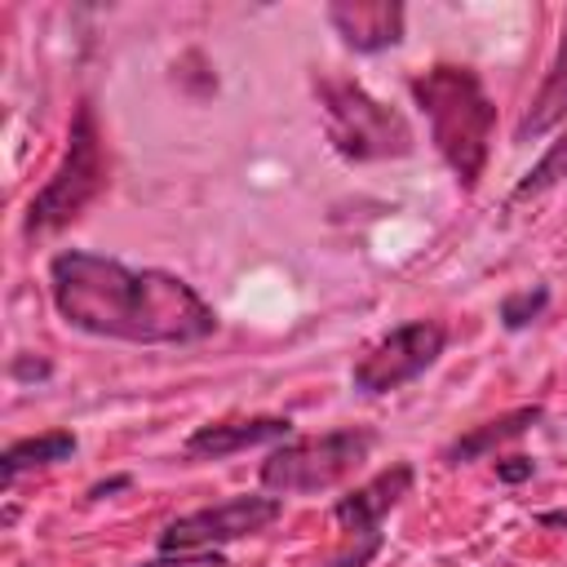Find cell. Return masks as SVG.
Returning <instances> with one entry per match:
<instances>
[{
  "instance_id": "6da1fadb",
  "label": "cell",
  "mask_w": 567,
  "mask_h": 567,
  "mask_svg": "<svg viewBox=\"0 0 567 567\" xmlns=\"http://www.w3.org/2000/svg\"><path fill=\"white\" fill-rule=\"evenodd\" d=\"M49 297L62 323L106 341L190 346L217 332V310L182 275L124 266L84 248H66L49 261Z\"/></svg>"
},
{
  "instance_id": "7a4b0ae2",
  "label": "cell",
  "mask_w": 567,
  "mask_h": 567,
  "mask_svg": "<svg viewBox=\"0 0 567 567\" xmlns=\"http://www.w3.org/2000/svg\"><path fill=\"white\" fill-rule=\"evenodd\" d=\"M412 97L452 177L465 190L478 186L487 168V151H492V128H496V102L487 97L478 71L461 62H434L430 71L412 80Z\"/></svg>"
},
{
  "instance_id": "3957f363",
  "label": "cell",
  "mask_w": 567,
  "mask_h": 567,
  "mask_svg": "<svg viewBox=\"0 0 567 567\" xmlns=\"http://www.w3.org/2000/svg\"><path fill=\"white\" fill-rule=\"evenodd\" d=\"M111 182V159H106V142L97 128V111L93 102H80L66 128V151L58 159V168L49 173V182L31 195L27 204V239H44L62 226H71Z\"/></svg>"
},
{
  "instance_id": "277c9868",
  "label": "cell",
  "mask_w": 567,
  "mask_h": 567,
  "mask_svg": "<svg viewBox=\"0 0 567 567\" xmlns=\"http://www.w3.org/2000/svg\"><path fill=\"white\" fill-rule=\"evenodd\" d=\"M315 97L323 111V133L332 151L350 164H377V159H403L416 151V133L390 102L372 97L359 80L319 75Z\"/></svg>"
},
{
  "instance_id": "5b68a950",
  "label": "cell",
  "mask_w": 567,
  "mask_h": 567,
  "mask_svg": "<svg viewBox=\"0 0 567 567\" xmlns=\"http://www.w3.org/2000/svg\"><path fill=\"white\" fill-rule=\"evenodd\" d=\"M377 434L363 425H341L328 434H306L279 443L261 461V487L270 496H310L346 483L368 456H372Z\"/></svg>"
},
{
  "instance_id": "8992f818",
  "label": "cell",
  "mask_w": 567,
  "mask_h": 567,
  "mask_svg": "<svg viewBox=\"0 0 567 567\" xmlns=\"http://www.w3.org/2000/svg\"><path fill=\"white\" fill-rule=\"evenodd\" d=\"M447 346V328L439 319H408L377 337L350 368V385L359 394H390L408 381H416Z\"/></svg>"
},
{
  "instance_id": "52a82bcc",
  "label": "cell",
  "mask_w": 567,
  "mask_h": 567,
  "mask_svg": "<svg viewBox=\"0 0 567 567\" xmlns=\"http://www.w3.org/2000/svg\"><path fill=\"white\" fill-rule=\"evenodd\" d=\"M284 514L279 496H230L204 509H190L182 518H173L159 532V554H199V549H217L226 540H244L266 532L275 518Z\"/></svg>"
},
{
  "instance_id": "ba28073f",
  "label": "cell",
  "mask_w": 567,
  "mask_h": 567,
  "mask_svg": "<svg viewBox=\"0 0 567 567\" xmlns=\"http://www.w3.org/2000/svg\"><path fill=\"white\" fill-rule=\"evenodd\" d=\"M412 483H416V470H412L408 461H394L390 470L372 474L363 487L346 492V496L332 505L337 532L350 536V540H359V545H377V549H381V518L412 492Z\"/></svg>"
},
{
  "instance_id": "9c48e42d",
  "label": "cell",
  "mask_w": 567,
  "mask_h": 567,
  "mask_svg": "<svg viewBox=\"0 0 567 567\" xmlns=\"http://www.w3.org/2000/svg\"><path fill=\"white\" fill-rule=\"evenodd\" d=\"M328 22L354 53H381L403 40V4L399 0H337L328 4Z\"/></svg>"
},
{
  "instance_id": "30bf717a",
  "label": "cell",
  "mask_w": 567,
  "mask_h": 567,
  "mask_svg": "<svg viewBox=\"0 0 567 567\" xmlns=\"http://www.w3.org/2000/svg\"><path fill=\"white\" fill-rule=\"evenodd\" d=\"M292 434V421L288 416H244V421H208L199 425L182 452L190 461H221V456H235V452H248V447H261V443H288Z\"/></svg>"
},
{
  "instance_id": "8fae6325",
  "label": "cell",
  "mask_w": 567,
  "mask_h": 567,
  "mask_svg": "<svg viewBox=\"0 0 567 567\" xmlns=\"http://www.w3.org/2000/svg\"><path fill=\"white\" fill-rule=\"evenodd\" d=\"M563 120H567V22H563L558 53H554V62H549V71H545L536 97L527 102V111H523L518 124H514V142L527 146V142H536V137H545L549 128H558Z\"/></svg>"
},
{
  "instance_id": "7c38bea8",
  "label": "cell",
  "mask_w": 567,
  "mask_h": 567,
  "mask_svg": "<svg viewBox=\"0 0 567 567\" xmlns=\"http://www.w3.org/2000/svg\"><path fill=\"white\" fill-rule=\"evenodd\" d=\"M540 416H545V408H540V403H527V408H514V412H505V416H496V421H483V425L465 430V434L443 452V461H447V465L478 461V456H487L492 447H501V443L518 439L523 430H532Z\"/></svg>"
},
{
  "instance_id": "4fadbf2b",
  "label": "cell",
  "mask_w": 567,
  "mask_h": 567,
  "mask_svg": "<svg viewBox=\"0 0 567 567\" xmlns=\"http://www.w3.org/2000/svg\"><path fill=\"white\" fill-rule=\"evenodd\" d=\"M71 452H75V434H71V430H49V434H35V439H18V443H9L4 456H0V465H4V483H18L22 470L66 461Z\"/></svg>"
},
{
  "instance_id": "5bb4252c",
  "label": "cell",
  "mask_w": 567,
  "mask_h": 567,
  "mask_svg": "<svg viewBox=\"0 0 567 567\" xmlns=\"http://www.w3.org/2000/svg\"><path fill=\"white\" fill-rule=\"evenodd\" d=\"M567 177V124L558 133V142L545 146V155L523 173V182L514 186V199H532V195H545L549 186H558Z\"/></svg>"
},
{
  "instance_id": "9a60e30c",
  "label": "cell",
  "mask_w": 567,
  "mask_h": 567,
  "mask_svg": "<svg viewBox=\"0 0 567 567\" xmlns=\"http://www.w3.org/2000/svg\"><path fill=\"white\" fill-rule=\"evenodd\" d=\"M549 306V288H523V292H509L505 301H501V323L509 328V332H518V328H527L532 319H540V310Z\"/></svg>"
},
{
  "instance_id": "2e32d148",
  "label": "cell",
  "mask_w": 567,
  "mask_h": 567,
  "mask_svg": "<svg viewBox=\"0 0 567 567\" xmlns=\"http://www.w3.org/2000/svg\"><path fill=\"white\" fill-rule=\"evenodd\" d=\"M146 567H230V563L221 554H213V549H199V554H159Z\"/></svg>"
},
{
  "instance_id": "e0dca14e",
  "label": "cell",
  "mask_w": 567,
  "mask_h": 567,
  "mask_svg": "<svg viewBox=\"0 0 567 567\" xmlns=\"http://www.w3.org/2000/svg\"><path fill=\"white\" fill-rule=\"evenodd\" d=\"M532 461L527 456H514V461H496V474L505 478V483H518V478H532Z\"/></svg>"
},
{
  "instance_id": "ac0fdd59",
  "label": "cell",
  "mask_w": 567,
  "mask_h": 567,
  "mask_svg": "<svg viewBox=\"0 0 567 567\" xmlns=\"http://www.w3.org/2000/svg\"><path fill=\"white\" fill-rule=\"evenodd\" d=\"M536 523L540 527H554V532H567V509H540Z\"/></svg>"
}]
</instances>
